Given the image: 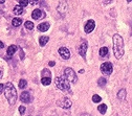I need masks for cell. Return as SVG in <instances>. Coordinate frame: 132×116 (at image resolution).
<instances>
[{
	"instance_id": "obj_1",
	"label": "cell",
	"mask_w": 132,
	"mask_h": 116,
	"mask_svg": "<svg viewBox=\"0 0 132 116\" xmlns=\"http://www.w3.org/2000/svg\"><path fill=\"white\" fill-rule=\"evenodd\" d=\"M113 52L116 59H120L124 54V40L118 33L113 34Z\"/></svg>"
},
{
	"instance_id": "obj_2",
	"label": "cell",
	"mask_w": 132,
	"mask_h": 116,
	"mask_svg": "<svg viewBox=\"0 0 132 116\" xmlns=\"http://www.w3.org/2000/svg\"><path fill=\"white\" fill-rule=\"evenodd\" d=\"M4 94H5V97L8 101V103L10 106H13L16 103V100H17V92H16V89L14 87V85L12 83H7L6 86H5V90H4Z\"/></svg>"
},
{
	"instance_id": "obj_3",
	"label": "cell",
	"mask_w": 132,
	"mask_h": 116,
	"mask_svg": "<svg viewBox=\"0 0 132 116\" xmlns=\"http://www.w3.org/2000/svg\"><path fill=\"white\" fill-rule=\"evenodd\" d=\"M54 84H56L57 88L60 89L61 91H64V92H70V86H69V84L65 80L64 77H62V76L56 77V79H54Z\"/></svg>"
},
{
	"instance_id": "obj_4",
	"label": "cell",
	"mask_w": 132,
	"mask_h": 116,
	"mask_svg": "<svg viewBox=\"0 0 132 116\" xmlns=\"http://www.w3.org/2000/svg\"><path fill=\"white\" fill-rule=\"evenodd\" d=\"M64 74H65V76H66V78L68 79V82L69 83H72V84H74V83H76V73L74 72V70L72 68H66L65 70H64Z\"/></svg>"
},
{
	"instance_id": "obj_5",
	"label": "cell",
	"mask_w": 132,
	"mask_h": 116,
	"mask_svg": "<svg viewBox=\"0 0 132 116\" xmlns=\"http://www.w3.org/2000/svg\"><path fill=\"white\" fill-rule=\"evenodd\" d=\"M101 71L103 74L105 75H109V74H111L112 71H113V66L112 64L110 63V62H105L102 64L101 66Z\"/></svg>"
},
{
	"instance_id": "obj_6",
	"label": "cell",
	"mask_w": 132,
	"mask_h": 116,
	"mask_svg": "<svg viewBox=\"0 0 132 116\" xmlns=\"http://www.w3.org/2000/svg\"><path fill=\"white\" fill-rule=\"evenodd\" d=\"M57 105L63 109H69L72 105V102L69 98H62V99H59L57 101Z\"/></svg>"
},
{
	"instance_id": "obj_7",
	"label": "cell",
	"mask_w": 132,
	"mask_h": 116,
	"mask_svg": "<svg viewBox=\"0 0 132 116\" xmlns=\"http://www.w3.org/2000/svg\"><path fill=\"white\" fill-rule=\"evenodd\" d=\"M58 52H59V54L61 55V57H62L63 60H68L69 57H70V51H69L68 48H66V47L59 48Z\"/></svg>"
},
{
	"instance_id": "obj_8",
	"label": "cell",
	"mask_w": 132,
	"mask_h": 116,
	"mask_svg": "<svg viewBox=\"0 0 132 116\" xmlns=\"http://www.w3.org/2000/svg\"><path fill=\"white\" fill-rule=\"evenodd\" d=\"M95 27V22L93 20H88L85 24V27H84V30L86 33H90Z\"/></svg>"
},
{
	"instance_id": "obj_9",
	"label": "cell",
	"mask_w": 132,
	"mask_h": 116,
	"mask_svg": "<svg viewBox=\"0 0 132 116\" xmlns=\"http://www.w3.org/2000/svg\"><path fill=\"white\" fill-rule=\"evenodd\" d=\"M67 10H68V4L66 3L65 1H61L58 5V11L61 14V15H65L66 13H67Z\"/></svg>"
},
{
	"instance_id": "obj_10",
	"label": "cell",
	"mask_w": 132,
	"mask_h": 116,
	"mask_svg": "<svg viewBox=\"0 0 132 116\" xmlns=\"http://www.w3.org/2000/svg\"><path fill=\"white\" fill-rule=\"evenodd\" d=\"M87 47H88V43H87V41H84V42L80 45V47H79L78 51H79V53H80V55H81V56H83V57H85V56H86Z\"/></svg>"
},
{
	"instance_id": "obj_11",
	"label": "cell",
	"mask_w": 132,
	"mask_h": 116,
	"mask_svg": "<svg viewBox=\"0 0 132 116\" xmlns=\"http://www.w3.org/2000/svg\"><path fill=\"white\" fill-rule=\"evenodd\" d=\"M20 100L22 102H25V103H29L31 101V96L29 94V92H22L21 95H20Z\"/></svg>"
},
{
	"instance_id": "obj_12",
	"label": "cell",
	"mask_w": 132,
	"mask_h": 116,
	"mask_svg": "<svg viewBox=\"0 0 132 116\" xmlns=\"http://www.w3.org/2000/svg\"><path fill=\"white\" fill-rule=\"evenodd\" d=\"M42 15H43L42 10L39 9V8H36V9L32 10V13H31V18H32V19H35V20H38V19H40V18L42 17Z\"/></svg>"
},
{
	"instance_id": "obj_13",
	"label": "cell",
	"mask_w": 132,
	"mask_h": 116,
	"mask_svg": "<svg viewBox=\"0 0 132 116\" xmlns=\"http://www.w3.org/2000/svg\"><path fill=\"white\" fill-rule=\"evenodd\" d=\"M49 23H47V22H43V23H41V24H39L38 25V29L40 30V31H42V32H44V31H46V30H48L49 29Z\"/></svg>"
},
{
	"instance_id": "obj_14",
	"label": "cell",
	"mask_w": 132,
	"mask_h": 116,
	"mask_svg": "<svg viewBox=\"0 0 132 116\" xmlns=\"http://www.w3.org/2000/svg\"><path fill=\"white\" fill-rule=\"evenodd\" d=\"M48 40H49V38L47 37V36H42V37H40V39H39V44H40V46H45L46 45V43L48 42Z\"/></svg>"
},
{
	"instance_id": "obj_15",
	"label": "cell",
	"mask_w": 132,
	"mask_h": 116,
	"mask_svg": "<svg viewBox=\"0 0 132 116\" xmlns=\"http://www.w3.org/2000/svg\"><path fill=\"white\" fill-rule=\"evenodd\" d=\"M17 46L16 45H10L9 46V47L7 48V55H10V56H12L16 51H17Z\"/></svg>"
},
{
	"instance_id": "obj_16",
	"label": "cell",
	"mask_w": 132,
	"mask_h": 116,
	"mask_svg": "<svg viewBox=\"0 0 132 116\" xmlns=\"http://www.w3.org/2000/svg\"><path fill=\"white\" fill-rule=\"evenodd\" d=\"M126 94H127V92H126V89H122V90H119L118 91V93H117V98L120 99V100H124L125 97H126Z\"/></svg>"
},
{
	"instance_id": "obj_17",
	"label": "cell",
	"mask_w": 132,
	"mask_h": 116,
	"mask_svg": "<svg viewBox=\"0 0 132 116\" xmlns=\"http://www.w3.org/2000/svg\"><path fill=\"white\" fill-rule=\"evenodd\" d=\"M14 14L15 15H22L23 14V7L20 5H16L14 7Z\"/></svg>"
},
{
	"instance_id": "obj_18",
	"label": "cell",
	"mask_w": 132,
	"mask_h": 116,
	"mask_svg": "<svg viewBox=\"0 0 132 116\" xmlns=\"http://www.w3.org/2000/svg\"><path fill=\"white\" fill-rule=\"evenodd\" d=\"M21 23H22V20H21L20 18H14V19L12 20V25H13L14 27L20 26V25H21Z\"/></svg>"
},
{
	"instance_id": "obj_19",
	"label": "cell",
	"mask_w": 132,
	"mask_h": 116,
	"mask_svg": "<svg viewBox=\"0 0 132 116\" xmlns=\"http://www.w3.org/2000/svg\"><path fill=\"white\" fill-rule=\"evenodd\" d=\"M41 83H42L44 86H48V85L51 83V78H50V77H45V76H43L42 79H41Z\"/></svg>"
},
{
	"instance_id": "obj_20",
	"label": "cell",
	"mask_w": 132,
	"mask_h": 116,
	"mask_svg": "<svg viewBox=\"0 0 132 116\" xmlns=\"http://www.w3.org/2000/svg\"><path fill=\"white\" fill-rule=\"evenodd\" d=\"M97 110H98V112H100L101 114H105V113H106V111H107V106L105 105V103H102V105L98 106Z\"/></svg>"
},
{
	"instance_id": "obj_21",
	"label": "cell",
	"mask_w": 132,
	"mask_h": 116,
	"mask_svg": "<svg viewBox=\"0 0 132 116\" xmlns=\"http://www.w3.org/2000/svg\"><path fill=\"white\" fill-rule=\"evenodd\" d=\"M24 25H25V28H26V29H28V30H31V29H34V27H35L34 23H32L31 21H26Z\"/></svg>"
},
{
	"instance_id": "obj_22",
	"label": "cell",
	"mask_w": 132,
	"mask_h": 116,
	"mask_svg": "<svg viewBox=\"0 0 132 116\" xmlns=\"http://www.w3.org/2000/svg\"><path fill=\"white\" fill-rule=\"evenodd\" d=\"M100 55L101 56H106L107 54H108V48L107 47H102L101 49H100Z\"/></svg>"
},
{
	"instance_id": "obj_23",
	"label": "cell",
	"mask_w": 132,
	"mask_h": 116,
	"mask_svg": "<svg viewBox=\"0 0 132 116\" xmlns=\"http://www.w3.org/2000/svg\"><path fill=\"white\" fill-rule=\"evenodd\" d=\"M27 86V82L25 79H20L19 80V88L20 89H24Z\"/></svg>"
},
{
	"instance_id": "obj_24",
	"label": "cell",
	"mask_w": 132,
	"mask_h": 116,
	"mask_svg": "<svg viewBox=\"0 0 132 116\" xmlns=\"http://www.w3.org/2000/svg\"><path fill=\"white\" fill-rule=\"evenodd\" d=\"M106 83H107L106 79L103 78V77H100V78H98V80H97V84H98V86H100V87H105Z\"/></svg>"
},
{
	"instance_id": "obj_25",
	"label": "cell",
	"mask_w": 132,
	"mask_h": 116,
	"mask_svg": "<svg viewBox=\"0 0 132 116\" xmlns=\"http://www.w3.org/2000/svg\"><path fill=\"white\" fill-rule=\"evenodd\" d=\"M101 100H102L101 96H98L97 94H94V95L92 96V101H93V102H100Z\"/></svg>"
},
{
	"instance_id": "obj_26",
	"label": "cell",
	"mask_w": 132,
	"mask_h": 116,
	"mask_svg": "<svg viewBox=\"0 0 132 116\" xmlns=\"http://www.w3.org/2000/svg\"><path fill=\"white\" fill-rule=\"evenodd\" d=\"M28 4V0H19V5L24 7V6H27Z\"/></svg>"
},
{
	"instance_id": "obj_27",
	"label": "cell",
	"mask_w": 132,
	"mask_h": 116,
	"mask_svg": "<svg viewBox=\"0 0 132 116\" xmlns=\"http://www.w3.org/2000/svg\"><path fill=\"white\" fill-rule=\"evenodd\" d=\"M19 113H20L21 115H23V114L25 113V107H24V106H20V107H19Z\"/></svg>"
},
{
	"instance_id": "obj_28",
	"label": "cell",
	"mask_w": 132,
	"mask_h": 116,
	"mask_svg": "<svg viewBox=\"0 0 132 116\" xmlns=\"http://www.w3.org/2000/svg\"><path fill=\"white\" fill-rule=\"evenodd\" d=\"M28 3H30V4H36V3H38V0H28Z\"/></svg>"
},
{
	"instance_id": "obj_29",
	"label": "cell",
	"mask_w": 132,
	"mask_h": 116,
	"mask_svg": "<svg viewBox=\"0 0 132 116\" xmlns=\"http://www.w3.org/2000/svg\"><path fill=\"white\" fill-rule=\"evenodd\" d=\"M3 89H4V85L3 84H0V93H2Z\"/></svg>"
},
{
	"instance_id": "obj_30",
	"label": "cell",
	"mask_w": 132,
	"mask_h": 116,
	"mask_svg": "<svg viewBox=\"0 0 132 116\" xmlns=\"http://www.w3.org/2000/svg\"><path fill=\"white\" fill-rule=\"evenodd\" d=\"M111 2V0H104V4H108Z\"/></svg>"
},
{
	"instance_id": "obj_31",
	"label": "cell",
	"mask_w": 132,
	"mask_h": 116,
	"mask_svg": "<svg viewBox=\"0 0 132 116\" xmlns=\"http://www.w3.org/2000/svg\"><path fill=\"white\" fill-rule=\"evenodd\" d=\"M54 64H56V63H54L53 61H51V62H49V63H48V65H49V66H54Z\"/></svg>"
},
{
	"instance_id": "obj_32",
	"label": "cell",
	"mask_w": 132,
	"mask_h": 116,
	"mask_svg": "<svg viewBox=\"0 0 132 116\" xmlns=\"http://www.w3.org/2000/svg\"><path fill=\"white\" fill-rule=\"evenodd\" d=\"M3 46H4V44H3L1 41H0V49H2V48H3Z\"/></svg>"
},
{
	"instance_id": "obj_33",
	"label": "cell",
	"mask_w": 132,
	"mask_h": 116,
	"mask_svg": "<svg viewBox=\"0 0 132 116\" xmlns=\"http://www.w3.org/2000/svg\"><path fill=\"white\" fill-rule=\"evenodd\" d=\"M5 2V0H0V4H2V3H4Z\"/></svg>"
},
{
	"instance_id": "obj_34",
	"label": "cell",
	"mask_w": 132,
	"mask_h": 116,
	"mask_svg": "<svg viewBox=\"0 0 132 116\" xmlns=\"http://www.w3.org/2000/svg\"><path fill=\"white\" fill-rule=\"evenodd\" d=\"M127 2H128V3H130V2H131V0H127Z\"/></svg>"
},
{
	"instance_id": "obj_35",
	"label": "cell",
	"mask_w": 132,
	"mask_h": 116,
	"mask_svg": "<svg viewBox=\"0 0 132 116\" xmlns=\"http://www.w3.org/2000/svg\"><path fill=\"white\" fill-rule=\"evenodd\" d=\"M0 75H1V71H0Z\"/></svg>"
}]
</instances>
